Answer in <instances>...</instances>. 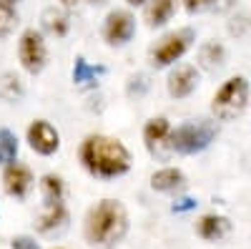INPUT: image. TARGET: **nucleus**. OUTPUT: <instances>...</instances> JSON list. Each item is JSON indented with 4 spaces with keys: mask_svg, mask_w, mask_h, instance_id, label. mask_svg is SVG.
Listing matches in <instances>:
<instances>
[{
    "mask_svg": "<svg viewBox=\"0 0 251 249\" xmlns=\"http://www.w3.org/2000/svg\"><path fill=\"white\" fill-rule=\"evenodd\" d=\"M78 159L91 176L103 179V181H111V179L128 174L131 164H133L128 146L121 138L106 136V134H88L80 141Z\"/></svg>",
    "mask_w": 251,
    "mask_h": 249,
    "instance_id": "f257e3e1",
    "label": "nucleus"
},
{
    "mask_svg": "<svg viewBox=\"0 0 251 249\" xmlns=\"http://www.w3.org/2000/svg\"><path fill=\"white\" fill-rule=\"evenodd\" d=\"M83 234L93 247H116L126 234H128V212L116 199H100L96 206H91L83 224Z\"/></svg>",
    "mask_w": 251,
    "mask_h": 249,
    "instance_id": "f03ea898",
    "label": "nucleus"
},
{
    "mask_svg": "<svg viewBox=\"0 0 251 249\" xmlns=\"http://www.w3.org/2000/svg\"><path fill=\"white\" fill-rule=\"evenodd\" d=\"M219 136V123L216 118H194L178 123L171 129L169 136V151L171 154H181V156H191V154H201L203 149L211 146V141H216Z\"/></svg>",
    "mask_w": 251,
    "mask_h": 249,
    "instance_id": "7ed1b4c3",
    "label": "nucleus"
},
{
    "mask_svg": "<svg viewBox=\"0 0 251 249\" xmlns=\"http://www.w3.org/2000/svg\"><path fill=\"white\" fill-rule=\"evenodd\" d=\"M249 96H251V86L246 76L226 78L211 98V116L224 123L236 121L249 106Z\"/></svg>",
    "mask_w": 251,
    "mask_h": 249,
    "instance_id": "20e7f679",
    "label": "nucleus"
},
{
    "mask_svg": "<svg viewBox=\"0 0 251 249\" xmlns=\"http://www.w3.org/2000/svg\"><path fill=\"white\" fill-rule=\"evenodd\" d=\"M194 43H196V30L194 28L171 30V33H166L158 43L151 46L149 63L153 68H169V66H174L176 60H181L188 51H191Z\"/></svg>",
    "mask_w": 251,
    "mask_h": 249,
    "instance_id": "39448f33",
    "label": "nucleus"
},
{
    "mask_svg": "<svg viewBox=\"0 0 251 249\" xmlns=\"http://www.w3.org/2000/svg\"><path fill=\"white\" fill-rule=\"evenodd\" d=\"M18 60L20 68L30 76L43 73L48 66V43L43 30L38 28H25L18 35Z\"/></svg>",
    "mask_w": 251,
    "mask_h": 249,
    "instance_id": "423d86ee",
    "label": "nucleus"
},
{
    "mask_svg": "<svg viewBox=\"0 0 251 249\" xmlns=\"http://www.w3.org/2000/svg\"><path fill=\"white\" fill-rule=\"evenodd\" d=\"M100 35L106 40V46H111V48L128 46L136 35V15L131 10H123V8L111 10L106 15V20H103Z\"/></svg>",
    "mask_w": 251,
    "mask_h": 249,
    "instance_id": "0eeeda50",
    "label": "nucleus"
},
{
    "mask_svg": "<svg viewBox=\"0 0 251 249\" xmlns=\"http://www.w3.org/2000/svg\"><path fill=\"white\" fill-rule=\"evenodd\" d=\"M25 141L28 146L40 154V156H53L60 149V131L53 126L50 121L46 118H35L28 123V131H25Z\"/></svg>",
    "mask_w": 251,
    "mask_h": 249,
    "instance_id": "6e6552de",
    "label": "nucleus"
},
{
    "mask_svg": "<svg viewBox=\"0 0 251 249\" xmlns=\"http://www.w3.org/2000/svg\"><path fill=\"white\" fill-rule=\"evenodd\" d=\"M33 171H30V166L23 164V161H13L8 166H3V189L5 194L15 196V199H25L33 189Z\"/></svg>",
    "mask_w": 251,
    "mask_h": 249,
    "instance_id": "1a4fd4ad",
    "label": "nucleus"
},
{
    "mask_svg": "<svg viewBox=\"0 0 251 249\" xmlns=\"http://www.w3.org/2000/svg\"><path fill=\"white\" fill-rule=\"evenodd\" d=\"M199 88V68L196 66H176L166 78V91L171 98H188Z\"/></svg>",
    "mask_w": 251,
    "mask_h": 249,
    "instance_id": "9d476101",
    "label": "nucleus"
},
{
    "mask_svg": "<svg viewBox=\"0 0 251 249\" xmlns=\"http://www.w3.org/2000/svg\"><path fill=\"white\" fill-rule=\"evenodd\" d=\"M171 121L166 116H153L143 123V143L153 156L169 151V136H171Z\"/></svg>",
    "mask_w": 251,
    "mask_h": 249,
    "instance_id": "9b49d317",
    "label": "nucleus"
},
{
    "mask_svg": "<svg viewBox=\"0 0 251 249\" xmlns=\"http://www.w3.org/2000/svg\"><path fill=\"white\" fill-rule=\"evenodd\" d=\"M178 0H149L143 5V20L149 28H163L176 13Z\"/></svg>",
    "mask_w": 251,
    "mask_h": 249,
    "instance_id": "f8f14e48",
    "label": "nucleus"
},
{
    "mask_svg": "<svg viewBox=\"0 0 251 249\" xmlns=\"http://www.w3.org/2000/svg\"><path fill=\"white\" fill-rule=\"evenodd\" d=\"M196 232L206 242H219L231 232V221H228L226 217H221V214H203L196 221Z\"/></svg>",
    "mask_w": 251,
    "mask_h": 249,
    "instance_id": "ddd939ff",
    "label": "nucleus"
},
{
    "mask_svg": "<svg viewBox=\"0 0 251 249\" xmlns=\"http://www.w3.org/2000/svg\"><path fill=\"white\" fill-rule=\"evenodd\" d=\"M186 186V174L181 169H176V166H163V169L153 171L151 174V189L153 192H178Z\"/></svg>",
    "mask_w": 251,
    "mask_h": 249,
    "instance_id": "4468645a",
    "label": "nucleus"
},
{
    "mask_svg": "<svg viewBox=\"0 0 251 249\" xmlns=\"http://www.w3.org/2000/svg\"><path fill=\"white\" fill-rule=\"evenodd\" d=\"M196 60H199V66L203 71H219L226 63V48H224V43H219V40H206V43H201Z\"/></svg>",
    "mask_w": 251,
    "mask_h": 249,
    "instance_id": "2eb2a0df",
    "label": "nucleus"
},
{
    "mask_svg": "<svg viewBox=\"0 0 251 249\" xmlns=\"http://www.w3.org/2000/svg\"><path fill=\"white\" fill-rule=\"evenodd\" d=\"M68 221V209L63 201H46L43 214L38 217V232H53Z\"/></svg>",
    "mask_w": 251,
    "mask_h": 249,
    "instance_id": "dca6fc26",
    "label": "nucleus"
},
{
    "mask_svg": "<svg viewBox=\"0 0 251 249\" xmlns=\"http://www.w3.org/2000/svg\"><path fill=\"white\" fill-rule=\"evenodd\" d=\"M43 30L55 38H66L71 30V20H68L66 8H48L43 13Z\"/></svg>",
    "mask_w": 251,
    "mask_h": 249,
    "instance_id": "f3484780",
    "label": "nucleus"
},
{
    "mask_svg": "<svg viewBox=\"0 0 251 249\" xmlns=\"http://www.w3.org/2000/svg\"><path fill=\"white\" fill-rule=\"evenodd\" d=\"M18 151H20V141H18L15 131L0 129V166L18 161Z\"/></svg>",
    "mask_w": 251,
    "mask_h": 249,
    "instance_id": "a211bd4d",
    "label": "nucleus"
},
{
    "mask_svg": "<svg viewBox=\"0 0 251 249\" xmlns=\"http://www.w3.org/2000/svg\"><path fill=\"white\" fill-rule=\"evenodd\" d=\"M40 192H43V199L46 201H63L66 196V184L58 174H46L40 179Z\"/></svg>",
    "mask_w": 251,
    "mask_h": 249,
    "instance_id": "6ab92c4d",
    "label": "nucleus"
},
{
    "mask_svg": "<svg viewBox=\"0 0 251 249\" xmlns=\"http://www.w3.org/2000/svg\"><path fill=\"white\" fill-rule=\"evenodd\" d=\"M23 83H20L18 76L13 73H3L0 76V98H5V101H18V98H23Z\"/></svg>",
    "mask_w": 251,
    "mask_h": 249,
    "instance_id": "aec40b11",
    "label": "nucleus"
},
{
    "mask_svg": "<svg viewBox=\"0 0 251 249\" xmlns=\"http://www.w3.org/2000/svg\"><path fill=\"white\" fill-rule=\"evenodd\" d=\"M18 28V5L0 0V38H8Z\"/></svg>",
    "mask_w": 251,
    "mask_h": 249,
    "instance_id": "412c9836",
    "label": "nucleus"
},
{
    "mask_svg": "<svg viewBox=\"0 0 251 249\" xmlns=\"http://www.w3.org/2000/svg\"><path fill=\"white\" fill-rule=\"evenodd\" d=\"M98 73H103V68H93L91 63L83 55L75 58V66H73V81L75 83H86V81H93Z\"/></svg>",
    "mask_w": 251,
    "mask_h": 249,
    "instance_id": "4be33fe9",
    "label": "nucleus"
},
{
    "mask_svg": "<svg viewBox=\"0 0 251 249\" xmlns=\"http://www.w3.org/2000/svg\"><path fill=\"white\" fill-rule=\"evenodd\" d=\"M214 3L216 0H181V5L186 13H203V10H214Z\"/></svg>",
    "mask_w": 251,
    "mask_h": 249,
    "instance_id": "5701e85b",
    "label": "nucleus"
},
{
    "mask_svg": "<svg viewBox=\"0 0 251 249\" xmlns=\"http://www.w3.org/2000/svg\"><path fill=\"white\" fill-rule=\"evenodd\" d=\"M246 28H249V15H236L231 23H228V33L236 35V38H241L246 33Z\"/></svg>",
    "mask_w": 251,
    "mask_h": 249,
    "instance_id": "b1692460",
    "label": "nucleus"
},
{
    "mask_svg": "<svg viewBox=\"0 0 251 249\" xmlns=\"http://www.w3.org/2000/svg\"><path fill=\"white\" fill-rule=\"evenodd\" d=\"M10 249H40V244L33 237H15L10 242Z\"/></svg>",
    "mask_w": 251,
    "mask_h": 249,
    "instance_id": "393cba45",
    "label": "nucleus"
},
{
    "mask_svg": "<svg viewBox=\"0 0 251 249\" xmlns=\"http://www.w3.org/2000/svg\"><path fill=\"white\" fill-rule=\"evenodd\" d=\"M86 3H100V0H58V5H60V8H66V10L80 8V5H86Z\"/></svg>",
    "mask_w": 251,
    "mask_h": 249,
    "instance_id": "a878e982",
    "label": "nucleus"
},
{
    "mask_svg": "<svg viewBox=\"0 0 251 249\" xmlns=\"http://www.w3.org/2000/svg\"><path fill=\"white\" fill-rule=\"evenodd\" d=\"M234 5H236V0H216L214 10H216V13H226V10H231Z\"/></svg>",
    "mask_w": 251,
    "mask_h": 249,
    "instance_id": "bb28decb",
    "label": "nucleus"
},
{
    "mask_svg": "<svg viewBox=\"0 0 251 249\" xmlns=\"http://www.w3.org/2000/svg\"><path fill=\"white\" fill-rule=\"evenodd\" d=\"M191 206H196L194 199H183V204H176L174 206V212H186V209H191Z\"/></svg>",
    "mask_w": 251,
    "mask_h": 249,
    "instance_id": "cd10ccee",
    "label": "nucleus"
},
{
    "mask_svg": "<svg viewBox=\"0 0 251 249\" xmlns=\"http://www.w3.org/2000/svg\"><path fill=\"white\" fill-rule=\"evenodd\" d=\"M126 3H128L131 8H141V5H146V3H149V0H126Z\"/></svg>",
    "mask_w": 251,
    "mask_h": 249,
    "instance_id": "c85d7f7f",
    "label": "nucleus"
},
{
    "mask_svg": "<svg viewBox=\"0 0 251 249\" xmlns=\"http://www.w3.org/2000/svg\"><path fill=\"white\" fill-rule=\"evenodd\" d=\"M3 3H10V5H18V3H23V0H3Z\"/></svg>",
    "mask_w": 251,
    "mask_h": 249,
    "instance_id": "c756f323",
    "label": "nucleus"
},
{
    "mask_svg": "<svg viewBox=\"0 0 251 249\" xmlns=\"http://www.w3.org/2000/svg\"><path fill=\"white\" fill-rule=\"evenodd\" d=\"M58 249H63V247H58Z\"/></svg>",
    "mask_w": 251,
    "mask_h": 249,
    "instance_id": "7c9ffc66",
    "label": "nucleus"
}]
</instances>
